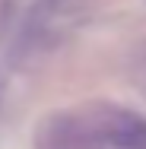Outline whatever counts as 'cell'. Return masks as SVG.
Returning a JSON list of instances; mask_svg holds the SVG:
<instances>
[{
    "instance_id": "1",
    "label": "cell",
    "mask_w": 146,
    "mask_h": 149,
    "mask_svg": "<svg viewBox=\"0 0 146 149\" xmlns=\"http://www.w3.org/2000/svg\"><path fill=\"white\" fill-rule=\"evenodd\" d=\"M102 133L115 149H146V120L130 111H115L105 120Z\"/></svg>"
}]
</instances>
